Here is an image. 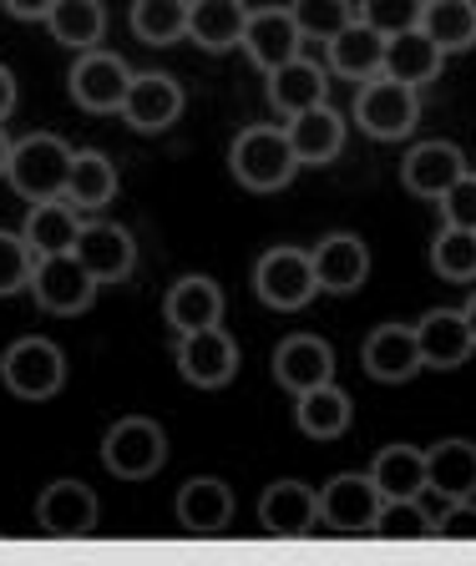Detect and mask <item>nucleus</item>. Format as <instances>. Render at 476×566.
Wrapping results in <instances>:
<instances>
[{"instance_id": "f257e3e1", "label": "nucleus", "mask_w": 476, "mask_h": 566, "mask_svg": "<svg viewBox=\"0 0 476 566\" xmlns=\"http://www.w3.org/2000/svg\"><path fill=\"white\" fill-rule=\"evenodd\" d=\"M228 167L249 192H279L294 182L299 157L284 127H244L228 147Z\"/></svg>"}, {"instance_id": "f03ea898", "label": "nucleus", "mask_w": 476, "mask_h": 566, "mask_svg": "<svg viewBox=\"0 0 476 566\" xmlns=\"http://www.w3.org/2000/svg\"><path fill=\"white\" fill-rule=\"evenodd\" d=\"M72 147L56 132H31L11 147V167L6 182L21 192L25 202H46V198H66V177H72Z\"/></svg>"}, {"instance_id": "7ed1b4c3", "label": "nucleus", "mask_w": 476, "mask_h": 566, "mask_svg": "<svg viewBox=\"0 0 476 566\" xmlns=\"http://www.w3.org/2000/svg\"><path fill=\"white\" fill-rule=\"evenodd\" d=\"M102 465L117 481H153L167 465V436L147 415H127L102 436Z\"/></svg>"}, {"instance_id": "20e7f679", "label": "nucleus", "mask_w": 476, "mask_h": 566, "mask_svg": "<svg viewBox=\"0 0 476 566\" xmlns=\"http://www.w3.org/2000/svg\"><path fill=\"white\" fill-rule=\"evenodd\" d=\"M355 122H360V132H365V137H375V142L411 137V132H416V122H421L416 86L391 82V76H370V82H360Z\"/></svg>"}, {"instance_id": "39448f33", "label": "nucleus", "mask_w": 476, "mask_h": 566, "mask_svg": "<svg viewBox=\"0 0 476 566\" xmlns=\"http://www.w3.org/2000/svg\"><path fill=\"white\" fill-rule=\"evenodd\" d=\"M0 379L21 400H51L66 385V354L51 339H41V334H25V339H15L0 354Z\"/></svg>"}, {"instance_id": "423d86ee", "label": "nucleus", "mask_w": 476, "mask_h": 566, "mask_svg": "<svg viewBox=\"0 0 476 566\" xmlns=\"http://www.w3.org/2000/svg\"><path fill=\"white\" fill-rule=\"evenodd\" d=\"M253 294H259L269 308H279V314L304 308L314 294H320V283H314V259L304 248H269V253L253 263Z\"/></svg>"}, {"instance_id": "0eeeda50", "label": "nucleus", "mask_w": 476, "mask_h": 566, "mask_svg": "<svg viewBox=\"0 0 476 566\" xmlns=\"http://www.w3.org/2000/svg\"><path fill=\"white\" fill-rule=\"evenodd\" d=\"M96 289L102 283L86 273V263L76 253H51V259H37V273H31V294L46 314H86L96 304Z\"/></svg>"}, {"instance_id": "6e6552de", "label": "nucleus", "mask_w": 476, "mask_h": 566, "mask_svg": "<svg viewBox=\"0 0 476 566\" xmlns=\"http://www.w3.org/2000/svg\"><path fill=\"white\" fill-rule=\"evenodd\" d=\"M381 501L385 495L375 491V481H370V471H340L334 481H324L320 491V521L330 531H340V536H360V531L375 526V516H381Z\"/></svg>"}, {"instance_id": "1a4fd4ad", "label": "nucleus", "mask_w": 476, "mask_h": 566, "mask_svg": "<svg viewBox=\"0 0 476 566\" xmlns=\"http://www.w3.org/2000/svg\"><path fill=\"white\" fill-rule=\"evenodd\" d=\"M178 375L198 389H218L238 375V344L224 324L178 334Z\"/></svg>"}, {"instance_id": "9d476101", "label": "nucleus", "mask_w": 476, "mask_h": 566, "mask_svg": "<svg viewBox=\"0 0 476 566\" xmlns=\"http://www.w3.org/2000/svg\"><path fill=\"white\" fill-rule=\"evenodd\" d=\"M127 82L132 71L122 56H112V51H82L72 66V76H66V86H72V102L82 106V112H122V96H127Z\"/></svg>"}, {"instance_id": "9b49d317", "label": "nucleus", "mask_w": 476, "mask_h": 566, "mask_svg": "<svg viewBox=\"0 0 476 566\" xmlns=\"http://www.w3.org/2000/svg\"><path fill=\"white\" fill-rule=\"evenodd\" d=\"M238 46L249 51V61L269 76L275 66L304 56V35H299L289 6H259V11H249V25H244V41H238Z\"/></svg>"}, {"instance_id": "f8f14e48", "label": "nucleus", "mask_w": 476, "mask_h": 566, "mask_svg": "<svg viewBox=\"0 0 476 566\" xmlns=\"http://www.w3.org/2000/svg\"><path fill=\"white\" fill-rule=\"evenodd\" d=\"M37 526L56 542H76L96 531V495L86 481H51L37 495Z\"/></svg>"}, {"instance_id": "ddd939ff", "label": "nucleus", "mask_w": 476, "mask_h": 566, "mask_svg": "<svg viewBox=\"0 0 476 566\" xmlns=\"http://www.w3.org/2000/svg\"><path fill=\"white\" fill-rule=\"evenodd\" d=\"M183 117V86L163 71H137L122 96V122L132 132H167Z\"/></svg>"}, {"instance_id": "4468645a", "label": "nucleus", "mask_w": 476, "mask_h": 566, "mask_svg": "<svg viewBox=\"0 0 476 566\" xmlns=\"http://www.w3.org/2000/svg\"><path fill=\"white\" fill-rule=\"evenodd\" d=\"M320 294H355L370 279V248L360 233H330L310 248Z\"/></svg>"}, {"instance_id": "2eb2a0df", "label": "nucleus", "mask_w": 476, "mask_h": 566, "mask_svg": "<svg viewBox=\"0 0 476 566\" xmlns=\"http://www.w3.org/2000/svg\"><path fill=\"white\" fill-rule=\"evenodd\" d=\"M72 253L86 263V273H92L96 283H122L137 269V243H132V233L122 223H107V218L82 223Z\"/></svg>"}, {"instance_id": "dca6fc26", "label": "nucleus", "mask_w": 476, "mask_h": 566, "mask_svg": "<svg viewBox=\"0 0 476 566\" xmlns=\"http://www.w3.org/2000/svg\"><path fill=\"white\" fill-rule=\"evenodd\" d=\"M360 365H365L370 379H381V385H405V379H416L421 369V344H416V329H405V324H381V329L365 339L360 349Z\"/></svg>"}, {"instance_id": "f3484780", "label": "nucleus", "mask_w": 476, "mask_h": 566, "mask_svg": "<svg viewBox=\"0 0 476 566\" xmlns=\"http://www.w3.org/2000/svg\"><path fill=\"white\" fill-rule=\"evenodd\" d=\"M259 526L269 536H310L320 526V491L304 481H275L259 495Z\"/></svg>"}, {"instance_id": "a211bd4d", "label": "nucleus", "mask_w": 476, "mask_h": 566, "mask_svg": "<svg viewBox=\"0 0 476 566\" xmlns=\"http://www.w3.org/2000/svg\"><path fill=\"white\" fill-rule=\"evenodd\" d=\"M466 172V153L456 142H416L401 163V182L405 192H416V198H431L436 202L441 192L452 188L456 177Z\"/></svg>"}, {"instance_id": "6ab92c4d", "label": "nucleus", "mask_w": 476, "mask_h": 566, "mask_svg": "<svg viewBox=\"0 0 476 566\" xmlns=\"http://www.w3.org/2000/svg\"><path fill=\"white\" fill-rule=\"evenodd\" d=\"M416 344H421V365L426 369H462L476 349L462 308H431L416 324Z\"/></svg>"}, {"instance_id": "aec40b11", "label": "nucleus", "mask_w": 476, "mask_h": 566, "mask_svg": "<svg viewBox=\"0 0 476 566\" xmlns=\"http://www.w3.org/2000/svg\"><path fill=\"white\" fill-rule=\"evenodd\" d=\"M284 132H289V147H294L299 167H324L345 153V117H340L330 102L289 117Z\"/></svg>"}, {"instance_id": "412c9836", "label": "nucleus", "mask_w": 476, "mask_h": 566, "mask_svg": "<svg viewBox=\"0 0 476 566\" xmlns=\"http://www.w3.org/2000/svg\"><path fill=\"white\" fill-rule=\"evenodd\" d=\"M324 96H330V71L320 61L294 56L269 71V106H275L279 117H299L310 106H324Z\"/></svg>"}, {"instance_id": "4be33fe9", "label": "nucleus", "mask_w": 476, "mask_h": 566, "mask_svg": "<svg viewBox=\"0 0 476 566\" xmlns=\"http://www.w3.org/2000/svg\"><path fill=\"white\" fill-rule=\"evenodd\" d=\"M163 318L173 334H193V329H208V324H224V289L203 273H188L167 289L163 298Z\"/></svg>"}, {"instance_id": "5701e85b", "label": "nucleus", "mask_w": 476, "mask_h": 566, "mask_svg": "<svg viewBox=\"0 0 476 566\" xmlns=\"http://www.w3.org/2000/svg\"><path fill=\"white\" fill-rule=\"evenodd\" d=\"M275 379L289 389V395H304V389L334 379V349L320 339V334H289L275 349Z\"/></svg>"}, {"instance_id": "b1692460", "label": "nucleus", "mask_w": 476, "mask_h": 566, "mask_svg": "<svg viewBox=\"0 0 476 566\" xmlns=\"http://www.w3.org/2000/svg\"><path fill=\"white\" fill-rule=\"evenodd\" d=\"M426 495L431 501H466L476 495V446L472 440H441L426 450Z\"/></svg>"}, {"instance_id": "393cba45", "label": "nucleus", "mask_w": 476, "mask_h": 566, "mask_svg": "<svg viewBox=\"0 0 476 566\" xmlns=\"http://www.w3.org/2000/svg\"><path fill=\"white\" fill-rule=\"evenodd\" d=\"M249 0H188V41H198L203 51H234L244 41V25H249Z\"/></svg>"}, {"instance_id": "a878e982", "label": "nucleus", "mask_w": 476, "mask_h": 566, "mask_svg": "<svg viewBox=\"0 0 476 566\" xmlns=\"http://www.w3.org/2000/svg\"><path fill=\"white\" fill-rule=\"evenodd\" d=\"M441 66H446V51H441L421 25H411V31H401V35H385L381 76L405 82V86H426V82H436L441 76Z\"/></svg>"}, {"instance_id": "bb28decb", "label": "nucleus", "mask_w": 476, "mask_h": 566, "mask_svg": "<svg viewBox=\"0 0 476 566\" xmlns=\"http://www.w3.org/2000/svg\"><path fill=\"white\" fill-rule=\"evenodd\" d=\"M234 516V491L218 475H193L178 491V526H188L193 536H218Z\"/></svg>"}, {"instance_id": "cd10ccee", "label": "nucleus", "mask_w": 476, "mask_h": 566, "mask_svg": "<svg viewBox=\"0 0 476 566\" xmlns=\"http://www.w3.org/2000/svg\"><path fill=\"white\" fill-rule=\"evenodd\" d=\"M76 233H82V223H76V208L66 198L31 202V212H25V228H21V238L31 243V253H37V259H51V253H72Z\"/></svg>"}, {"instance_id": "c85d7f7f", "label": "nucleus", "mask_w": 476, "mask_h": 566, "mask_svg": "<svg viewBox=\"0 0 476 566\" xmlns=\"http://www.w3.org/2000/svg\"><path fill=\"white\" fill-rule=\"evenodd\" d=\"M294 420L299 430L310 440H334V436H345L350 430V415H355V405H350V395L334 379H324V385L304 389V395H294Z\"/></svg>"}, {"instance_id": "c756f323", "label": "nucleus", "mask_w": 476, "mask_h": 566, "mask_svg": "<svg viewBox=\"0 0 476 566\" xmlns=\"http://www.w3.org/2000/svg\"><path fill=\"white\" fill-rule=\"evenodd\" d=\"M370 481L385 501H416L426 495V450L416 446H385L370 460Z\"/></svg>"}, {"instance_id": "7c9ffc66", "label": "nucleus", "mask_w": 476, "mask_h": 566, "mask_svg": "<svg viewBox=\"0 0 476 566\" xmlns=\"http://www.w3.org/2000/svg\"><path fill=\"white\" fill-rule=\"evenodd\" d=\"M324 46H330V71H340L350 82H370V76H381V66H385V35L370 31L365 21H350L345 31L334 35V41H324Z\"/></svg>"}, {"instance_id": "2f4dec72", "label": "nucleus", "mask_w": 476, "mask_h": 566, "mask_svg": "<svg viewBox=\"0 0 476 566\" xmlns=\"http://www.w3.org/2000/svg\"><path fill=\"white\" fill-rule=\"evenodd\" d=\"M112 198H117V167H112V157L96 153V147L76 153L72 177H66V202L76 212H96V208H107Z\"/></svg>"}, {"instance_id": "473e14b6", "label": "nucleus", "mask_w": 476, "mask_h": 566, "mask_svg": "<svg viewBox=\"0 0 476 566\" xmlns=\"http://www.w3.org/2000/svg\"><path fill=\"white\" fill-rule=\"evenodd\" d=\"M421 31H426L446 56L472 51L476 46V0H426Z\"/></svg>"}, {"instance_id": "72a5a7b5", "label": "nucleus", "mask_w": 476, "mask_h": 566, "mask_svg": "<svg viewBox=\"0 0 476 566\" xmlns=\"http://www.w3.org/2000/svg\"><path fill=\"white\" fill-rule=\"evenodd\" d=\"M46 31L72 51H96V41L107 31V11H102V0H56L46 15Z\"/></svg>"}, {"instance_id": "f704fd0d", "label": "nucleus", "mask_w": 476, "mask_h": 566, "mask_svg": "<svg viewBox=\"0 0 476 566\" xmlns=\"http://www.w3.org/2000/svg\"><path fill=\"white\" fill-rule=\"evenodd\" d=\"M436 506H426V495L416 501H381V516L370 526V536H381V542H426L436 536Z\"/></svg>"}, {"instance_id": "c9c22d12", "label": "nucleus", "mask_w": 476, "mask_h": 566, "mask_svg": "<svg viewBox=\"0 0 476 566\" xmlns=\"http://www.w3.org/2000/svg\"><path fill=\"white\" fill-rule=\"evenodd\" d=\"M132 31L143 46H173L188 35V0H132Z\"/></svg>"}, {"instance_id": "e433bc0d", "label": "nucleus", "mask_w": 476, "mask_h": 566, "mask_svg": "<svg viewBox=\"0 0 476 566\" xmlns=\"http://www.w3.org/2000/svg\"><path fill=\"white\" fill-rule=\"evenodd\" d=\"M431 269H436L446 283H472L476 279V233L472 228L441 223L436 243H431Z\"/></svg>"}, {"instance_id": "4c0bfd02", "label": "nucleus", "mask_w": 476, "mask_h": 566, "mask_svg": "<svg viewBox=\"0 0 476 566\" xmlns=\"http://www.w3.org/2000/svg\"><path fill=\"white\" fill-rule=\"evenodd\" d=\"M289 15L304 41H334L355 21V0H289Z\"/></svg>"}, {"instance_id": "58836bf2", "label": "nucleus", "mask_w": 476, "mask_h": 566, "mask_svg": "<svg viewBox=\"0 0 476 566\" xmlns=\"http://www.w3.org/2000/svg\"><path fill=\"white\" fill-rule=\"evenodd\" d=\"M421 11H426V0H355V21H365L381 35H401L421 25Z\"/></svg>"}, {"instance_id": "ea45409f", "label": "nucleus", "mask_w": 476, "mask_h": 566, "mask_svg": "<svg viewBox=\"0 0 476 566\" xmlns=\"http://www.w3.org/2000/svg\"><path fill=\"white\" fill-rule=\"evenodd\" d=\"M31 273H37V253L21 233H0V298L31 289Z\"/></svg>"}, {"instance_id": "a19ab883", "label": "nucleus", "mask_w": 476, "mask_h": 566, "mask_svg": "<svg viewBox=\"0 0 476 566\" xmlns=\"http://www.w3.org/2000/svg\"><path fill=\"white\" fill-rule=\"evenodd\" d=\"M441 218H446V228H472L476 233V172L466 167L462 177H456L452 188L441 192Z\"/></svg>"}, {"instance_id": "79ce46f5", "label": "nucleus", "mask_w": 476, "mask_h": 566, "mask_svg": "<svg viewBox=\"0 0 476 566\" xmlns=\"http://www.w3.org/2000/svg\"><path fill=\"white\" fill-rule=\"evenodd\" d=\"M436 536L441 542H476V495L446 501V506L436 511Z\"/></svg>"}, {"instance_id": "37998d69", "label": "nucleus", "mask_w": 476, "mask_h": 566, "mask_svg": "<svg viewBox=\"0 0 476 566\" xmlns=\"http://www.w3.org/2000/svg\"><path fill=\"white\" fill-rule=\"evenodd\" d=\"M0 6H6L15 21H46L56 0H0Z\"/></svg>"}, {"instance_id": "c03bdc74", "label": "nucleus", "mask_w": 476, "mask_h": 566, "mask_svg": "<svg viewBox=\"0 0 476 566\" xmlns=\"http://www.w3.org/2000/svg\"><path fill=\"white\" fill-rule=\"evenodd\" d=\"M15 112V76H11V66H0V122Z\"/></svg>"}, {"instance_id": "a18cd8bd", "label": "nucleus", "mask_w": 476, "mask_h": 566, "mask_svg": "<svg viewBox=\"0 0 476 566\" xmlns=\"http://www.w3.org/2000/svg\"><path fill=\"white\" fill-rule=\"evenodd\" d=\"M11 147H15V142L6 137V127H0V177H6V167H11Z\"/></svg>"}, {"instance_id": "49530a36", "label": "nucleus", "mask_w": 476, "mask_h": 566, "mask_svg": "<svg viewBox=\"0 0 476 566\" xmlns=\"http://www.w3.org/2000/svg\"><path fill=\"white\" fill-rule=\"evenodd\" d=\"M462 314H466V329H472V339H476V294L462 304Z\"/></svg>"}]
</instances>
